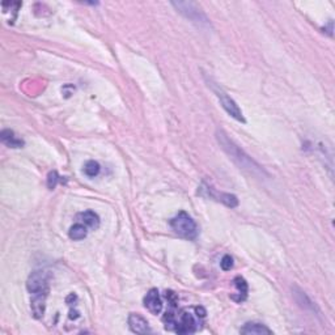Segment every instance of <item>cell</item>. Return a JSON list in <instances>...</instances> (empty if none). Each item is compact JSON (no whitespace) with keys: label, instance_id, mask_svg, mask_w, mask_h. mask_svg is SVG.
<instances>
[{"label":"cell","instance_id":"4fadbf2b","mask_svg":"<svg viewBox=\"0 0 335 335\" xmlns=\"http://www.w3.org/2000/svg\"><path fill=\"white\" fill-rule=\"evenodd\" d=\"M79 217L81 219V221L84 222V226L89 227L92 229H97L100 227V217L96 212L93 211H85L83 214L79 215Z\"/></svg>","mask_w":335,"mask_h":335},{"label":"cell","instance_id":"e0dca14e","mask_svg":"<svg viewBox=\"0 0 335 335\" xmlns=\"http://www.w3.org/2000/svg\"><path fill=\"white\" fill-rule=\"evenodd\" d=\"M58 182H59V175H58V173L55 172V170H53V172L49 173L48 175V186L50 190H54L55 189V186L58 185Z\"/></svg>","mask_w":335,"mask_h":335},{"label":"cell","instance_id":"277c9868","mask_svg":"<svg viewBox=\"0 0 335 335\" xmlns=\"http://www.w3.org/2000/svg\"><path fill=\"white\" fill-rule=\"evenodd\" d=\"M208 86H211V89L214 91L215 95H216V97L219 98L220 105L222 106V109L226 110L227 113H228L232 118H234L236 121H238V122H242V123H245V118H243L241 109L238 107V105L236 104V102H234L226 92H224V89L220 88L219 85H216V84L212 83V81H208Z\"/></svg>","mask_w":335,"mask_h":335},{"label":"cell","instance_id":"5bb4252c","mask_svg":"<svg viewBox=\"0 0 335 335\" xmlns=\"http://www.w3.org/2000/svg\"><path fill=\"white\" fill-rule=\"evenodd\" d=\"M233 283L234 285H236V288H237L238 291V297H236V301H238V303H241V301H243V300H247L248 297V283L247 280L243 278H241V276H236V278L233 279Z\"/></svg>","mask_w":335,"mask_h":335},{"label":"cell","instance_id":"ba28073f","mask_svg":"<svg viewBox=\"0 0 335 335\" xmlns=\"http://www.w3.org/2000/svg\"><path fill=\"white\" fill-rule=\"evenodd\" d=\"M200 189H203V187H200ZM203 190H206V191H207L208 196H211V198L215 199V200H217V202L224 203V205L228 206V207L234 208V207H237V206H238L237 196L232 195V194L217 193V191L212 190V187H210V186H206V189H203Z\"/></svg>","mask_w":335,"mask_h":335},{"label":"cell","instance_id":"30bf717a","mask_svg":"<svg viewBox=\"0 0 335 335\" xmlns=\"http://www.w3.org/2000/svg\"><path fill=\"white\" fill-rule=\"evenodd\" d=\"M46 296H48V294L33 295L30 306H32L33 316H34V318H37V320L42 318L44 315V309H46Z\"/></svg>","mask_w":335,"mask_h":335},{"label":"cell","instance_id":"9a60e30c","mask_svg":"<svg viewBox=\"0 0 335 335\" xmlns=\"http://www.w3.org/2000/svg\"><path fill=\"white\" fill-rule=\"evenodd\" d=\"M86 226H83V224H75L70 228L69 236L71 240L74 241H80L84 240L86 237Z\"/></svg>","mask_w":335,"mask_h":335},{"label":"cell","instance_id":"8fae6325","mask_svg":"<svg viewBox=\"0 0 335 335\" xmlns=\"http://www.w3.org/2000/svg\"><path fill=\"white\" fill-rule=\"evenodd\" d=\"M241 334L245 335H263V334H273V330H270L267 326L258 322H248L242 329L240 330Z\"/></svg>","mask_w":335,"mask_h":335},{"label":"cell","instance_id":"3957f363","mask_svg":"<svg viewBox=\"0 0 335 335\" xmlns=\"http://www.w3.org/2000/svg\"><path fill=\"white\" fill-rule=\"evenodd\" d=\"M173 7H175L178 12L182 13L186 18H189L191 23L198 25L199 28L210 27L208 18L206 17L205 13L196 7L195 3L191 2H173Z\"/></svg>","mask_w":335,"mask_h":335},{"label":"cell","instance_id":"7c38bea8","mask_svg":"<svg viewBox=\"0 0 335 335\" xmlns=\"http://www.w3.org/2000/svg\"><path fill=\"white\" fill-rule=\"evenodd\" d=\"M0 138H2V142L6 146H8L9 148H21L25 144L24 140H21L20 138L16 137L12 130H3L0 133Z\"/></svg>","mask_w":335,"mask_h":335},{"label":"cell","instance_id":"5b68a950","mask_svg":"<svg viewBox=\"0 0 335 335\" xmlns=\"http://www.w3.org/2000/svg\"><path fill=\"white\" fill-rule=\"evenodd\" d=\"M49 275L48 271L37 270L29 275L27 280V289L32 295L48 294L49 291Z\"/></svg>","mask_w":335,"mask_h":335},{"label":"cell","instance_id":"ac0fdd59","mask_svg":"<svg viewBox=\"0 0 335 335\" xmlns=\"http://www.w3.org/2000/svg\"><path fill=\"white\" fill-rule=\"evenodd\" d=\"M220 266H221V269L224 271H229L233 267V259H232L231 255H224L221 259V262H220Z\"/></svg>","mask_w":335,"mask_h":335},{"label":"cell","instance_id":"52a82bcc","mask_svg":"<svg viewBox=\"0 0 335 335\" xmlns=\"http://www.w3.org/2000/svg\"><path fill=\"white\" fill-rule=\"evenodd\" d=\"M144 306L151 311L152 315H160L163 310V300L158 289L152 288L151 291L144 297Z\"/></svg>","mask_w":335,"mask_h":335},{"label":"cell","instance_id":"6da1fadb","mask_svg":"<svg viewBox=\"0 0 335 335\" xmlns=\"http://www.w3.org/2000/svg\"><path fill=\"white\" fill-rule=\"evenodd\" d=\"M216 139L217 143L220 144V147L222 148V151L226 152L229 156L232 161H233L236 165L242 170H247L248 173L253 175H258V177H263V175H267V173L264 172V169L262 168L259 164L255 163L249 154H247L243 152V149H241L240 147L228 138L224 131L217 130L216 131Z\"/></svg>","mask_w":335,"mask_h":335},{"label":"cell","instance_id":"2e32d148","mask_svg":"<svg viewBox=\"0 0 335 335\" xmlns=\"http://www.w3.org/2000/svg\"><path fill=\"white\" fill-rule=\"evenodd\" d=\"M100 164L97 163V161H88V163L84 165V173H85L88 177H96V175H98V173H100Z\"/></svg>","mask_w":335,"mask_h":335},{"label":"cell","instance_id":"7a4b0ae2","mask_svg":"<svg viewBox=\"0 0 335 335\" xmlns=\"http://www.w3.org/2000/svg\"><path fill=\"white\" fill-rule=\"evenodd\" d=\"M170 227L181 237L189 238V240H194L196 237V234H198L195 221L184 211H181L177 216L170 220Z\"/></svg>","mask_w":335,"mask_h":335},{"label":"cell","instance_id":"d6986e66","mask_svg":"<svg viewBox=\"0 0 335 335\" xmlns=\"http://www.w3.org/2000/svg\"><path fill=\"white\" fill-rule=\"evenodd\" d=\"M195 311H196V316H198V318L206 317V310H205V308H202V306H196Z\"/></svg>","mask_w":335,"mask_h":335},{"label":"cell","instance_id":"9c48e42d","mask_svg":"<svg viewBox=\"0 0 335 335\" xmlns=\"http://www.w3.org/2000/svg\"><path fill=\"white\" fill-rule=\"evenodd\" d=\"M128 326H130L131 331L137 332V334L151 332V329H149V325L146 318H143L139 315H135V313H131L130 317H128Z\"/></svg>","mask_w":335,"mask_h":335},{"label":"cell","instance_id":"8992f818","mask_svg":"<svg viewBox=\"0 0 335 335\" xmlns=\"http://www.w3.org/2000/svg\"><path fill=\"white\" fill-rule=\"evenodd\" d=\"M198 330V322L190 311L182 310L180 317L177 318V326H175V332L178 334H193Z\"/></svg>","mask_w":335,"mask_h":335}]
</instances>
